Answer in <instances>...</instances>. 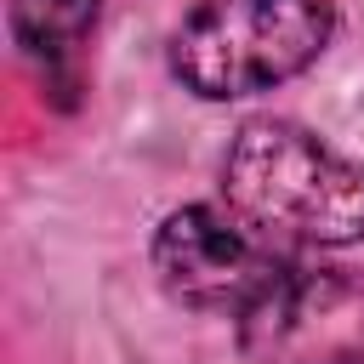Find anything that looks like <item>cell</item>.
Returning a JSON list of instances; mask_svg holds the SVG:
<instances>
[{"label":"cell","mask_w":364,"mask_h":364,"mask_svg":"<svg viewBox=\"0 0 364 364\" xmlns=\"http://www.w3.org/2000/svg\"><path fill=\"white\" fill-rule=\"evenodd\" d=\"M330 34V0H199L171 40V68L210 102L256 97L313 68Z\"/></svg>","instance_id":"2"},{"label":"cell","mask_w":364,"mask_h":364,"mask_svg":"<svg viewBox=\"0 0 364 364\" xmlns=\"http://www.w3.org/2000/svg\"><path fill=\"white\" fill-rule=\"evenodd\" d=\"M222 199L262 239L336 250L364 239V159L290 119H250L222 154Z\"/></svg>","instance_id":"1"},{"label":"cell","mask_w":364,"mask_h":364,"mask_svg":"<svg viewBox=\"0 0 364 364\" xmlns=\"http://www.w3.org/2000/svg\"><path fill=\"white\" fill-rule=\"evenodd\" d=\"M290 262L273 239H262L239 210L182 205L154 228V273L159 284L199 313H245Z\"/></svg>","instance_id":"3"},{"label":"cell","mask_w":364,"mask_h":364,"mask_svg":"<svg viewBox=\"0 0 364 364\" xmlns=\"http://www.w3.org/2000/svg\"><path fill=\"white\" fill-rule=\"evenodd\" d=\"M97 28V0H11V40L40 63L51 91L80 85V51Z\"/></svg>","instance_id":"5"},{"label":"cell","mask_w":364,"mask_h":364,"mask_svg":"<svg viewBox=\"0 0 364 364\" xmlns=\"http://www.w3.org/2000/svg\"><path fill=\"white\" fill-rule=\"evenodd\" d=\"M250 364H364V279L341 267H284L245 313Z\"/></svg>","instance_id":"4"}]
</instances>
